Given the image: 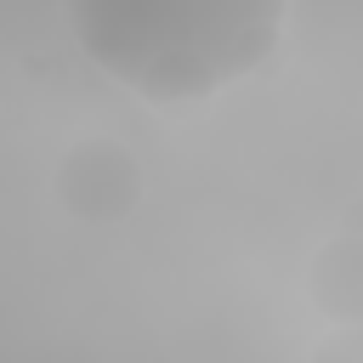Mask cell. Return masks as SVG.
I'll return each mask as SVG.
<instances>
[{
	"label": "cell",
	"instance_id": "obj_3",
	"mask_svg": "<svg viewBox=\"0 0 363 363\" xmlns=\"http://www.w3.org/2000/svg\"><path fill=\"white\" fill-rule=\"evenodd\" d=\"M312 301L340 323L352 329L357 312H363V250L352 233H335L318 255H312Z\"/></svg>",
	"mask_w": 363,
	"mask_h": 363
},
{
	"label": "cell",
	"instance_id": "obj_1",
	"mask_svg": "<svg viewBox=\"0 0 363 363\" xmlns=\"http://www.w3.org/2000/svg\"><path fill=\"white\" fill-rule=\"evenodd\" d=\"M79 51L147 102H199L255 74L289 0H62Z\"/></svg>",
	"mask_w": 363,
	"mask_h": 363
},
{
	"label": "cell",
	"instance_id": "obj_2",
	"mask_svg": "<svg viewBox=\"0 0 363 363\" xmlns=\"http://www.w3.org/2000/svg\"><path fill=\"white\" fill-rule=\"evenodd\" d=\"M57 204L85 227H113L142 204V159L119 136H79L51 170Z\"/></svg>",
	"mask_w": 363,
	"mask_h": 363
},
{
	"label": "cell",
	"instance_id": "obj_4",
	"mask_svg": "<svg viewBox=\"0 0 363 363\" xmlns=\"http://www.w3.org/2000/svg\"><path fill=\"white\" fill-rule=\"evenodd\" d=\"M312 363H357V335L352 329H335L329 340H318Z\"/></svg>",
	"mask_w": 363,
	"mask_h": 363
}]
</instances>
